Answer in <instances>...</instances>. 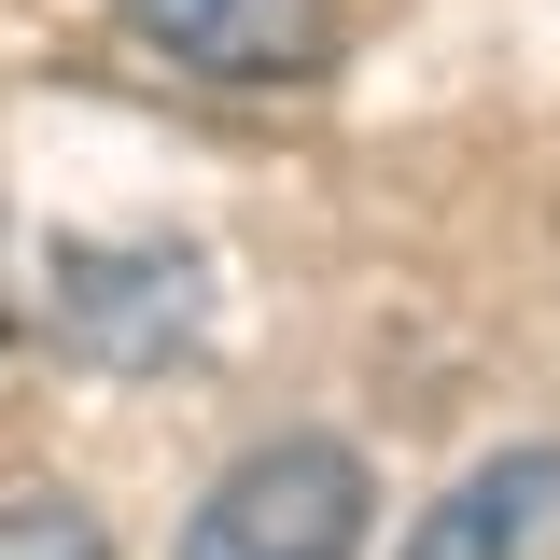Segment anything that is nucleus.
<instances>
[{
    "label": "nucleus",
    "instance_id": "1",
    "mask_svg": "<svg viewBox=\"0 0 560 560\" xmlns=\"http://www.w3.org/2000/svg\"><path fill=\"white\" fill-rule=\"evenodd\" d=\"M364 504L378 490H364V463L337 434H267L197 490L183 560H364Z\"/></svg>",
    "mask_w": 560,
    "mask_h": 560
},
{
    "label": "nucleus",
    "instance_id": "2",
    "mask_svg": "<svg viewBox=\"0 0 560 560\" xmlns=\"http://www.w3.org/2000/svg\"><path fill=\"white\" fill-rule=\"evenodd\" d=\"M140 57L197 84H308L337 70V0H113Z\"/></svg>",
    "mask_w": 560,
    "mask_h": 560
},
{
    "label": "nucleus",
    "instance_id": "3",
    "mask_svg": "<svg viewBox=\"0 0 560 560\" xmlns=\"http://www.w3.org/2000/svg\"><path fill=\"white\" fill-rule=\"evenodd\" d=\"M547 533H560V448H504V463H477L448 504H420L407 560H533Z\"/></svg>",
    "mask_w": 560,
    "mask_h": 560
},
{
    "label": "nucleus",
    "instance_id": "4",
    "mask_svg": "<svg viewBox=\"0 0 560 560\" xmlns=\"http://www.w3.org/2000/svg\"><path fill=\"white\" fill-rule=\"evenodd\" d=\"M0 560H113V533L70 490H28V504H0Z\"/></svg>",
    "mask_w": 560,
    "mask_h": 560
}]
</instances>
